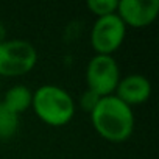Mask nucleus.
Here are the masks:
<instances>
[{"label": "nucleus", "instance_id": "nucleus-1", "mask_svg": "<svg viewBox=\"0 0 159 159\" xmlns=\"http://www.w3.org/2000/svg\"><path fill=\"white\" fill-rule=\"evenodd\" d=\"M94 129L105 139L114 143L125 142L134 129L133 109L119 100L116 95L102 97L95 108L89 112Z\"/></svg>", "mask_w": 159, "mask_h": 159}, {"label": "nucleus", "instance_id": "nucleus-2", "mask_svg": "<svg viewBox=\"0 0 159 159\" xmlns=\"http://www.w3.org/2000/svg\"><path fill=\"white\" fill-rule=\"evenodd\" d=\"M31 108L50 126H62L75 116V102L70 94L55 84H44L33 92Z\"/></svg>", "mask_w": 159, "mask_h": 159}, {"label": "nucleus", "instance_id": "nucleus-3", "mask_svg": "<svg viewBox=\"0 0 159 159\" xmlns=\"http://www.w3.org/2000/svg\"><path fill=\"white\" fill-rule=\"evenodd\" d=\"M38 61L34 45L24 39H7L0 44V76L28 73Z\"/></svg>", "mask_w": 159, "mask_h": 159}, {"label": "nucleus", "instance_id": "nucleus-4", "mask_svg": "<svg viewBox=\"0 0 159 159\" xmlns=\"http://www.w3.org/2000/svg\"><path fill=\"white\" fill-rule=\"evenodd\" d=\"M120 78L119 64L111 55H95L86 67L88 89L98 97L114 95Z\"/></svg>", "mask_w": 159, "mask_h": 159}, {"label": "nucleus", "instance_id": "nucleus-5", "mask_svg": "<svg viewBox=\"0 0 159 159\" xmlns=\"http://www.w3.org/2000/svg\"><path fill=\"white\" fill-rule=\"evenodd\" d=\"M126 27L117 14L98 17L91 30V45L95 55H111L119 50L125 39Z\"/></svg>", "mask_w": 159, "mask_h": 159}, {"label": "nucleus", "instance_id": "nucleus-6", "mask_svg": "<svg viewBox=\"0 0 159 159\" xmlns=\"http://www.w3.org/2000/svg\"><path fill=\"white\" fill-rule=\"evenodd\" d=\"M159 13V0H120L117 16L125 27L145 28L154 22Z\"/></svg>", "mask_w": 159, "mask_h": 159}, {"label": "nucleus", "instance_id": "nucleus-7", "mask_svg": "<svg viewBox=\"0 0 159 159\" xmlns=\"http://www.w3.org/2000/svg\"><path fill=\"white\" fill-rule=\"evenodd\" d=\"M114 95L129 108L136 105H142L151 95V83L143 75L131 73L120 78Z\"/></svg>", "mask_w": 159, "mask_h": 159}, {"label": "nucleus", "instance_id": "nucleus-8", "mask_svg": "<svg viewBox=\"0 0 159 159\" xmlns=\"http://www.w3.org/2000/svg\"><path fill=\"white\" fill-rule=\"evenodd\" d=\"M31 100H33V92L27 86L17 84V86H13L11 89H8L5 92L2 103L7 108H10L11 111H14L16 114L20 116V112L27 111L31 106Z\"/></svg>", "mask_w": 159, "mask_h": 159}, {"label": "nucleus", "instance_id": "nucleus-9", "mask_svg": "<svg viewBox=\"0 0 159 159\" xmlns=\"http://www.w3.org/2000/svg\"><path fill=\"white\" fill-rule=\"evenodd\" d=\"M19 129V114L0 102V140L11 139Z\"/></svg>", "mask_w": 159, "mask_h": 159}, {"label": "nucleus", "instance_id": "nucleus-10", "mask_svg": "<svg viewBox=\"0 0 159 159\" xmlns=\"http://www.w3.org/2000/svg\"><path fill=\"white\" fill-rule=\"evenodd\" d=\"M117 5H119V0H89L88 2V8L91 10L92 14L97 16V19L109 14H116Z\"/></svg>", "mask_w": 159, "mask_h": 159}, {"label": "nucleus", "instance_id": "nucleus-11", "mask_svg": "<svg viewBox=\"0 0 159 159\" xmlns=\"http://www.w3.org/2000/svg\"><path fill=\"white\" fill-rule=\"evenodd\" d=\"M100 98H102V97H98L97 94H94L92 91L88 89L84 94H81V97H80V106H81L84 111L91 112V111L95 108V105L98 103Z\"/></svg>", "mask_w": 159, "mask_h": 159}, {"label": "nucleus", "instance_id": "nucleus-12", "mask_svg": "<svg viewBox=\"0 0 159 159\" xmlns=\"http://www.w3.org/2000/svg\"><path fill=\"white\" fill-rule=\"evenodd\" d=\"M7 41V27L0 22V44Z\"/></svg>", "mask_w": 159, "mask_h": 159}]
</instances>
